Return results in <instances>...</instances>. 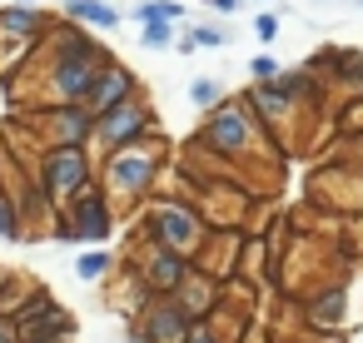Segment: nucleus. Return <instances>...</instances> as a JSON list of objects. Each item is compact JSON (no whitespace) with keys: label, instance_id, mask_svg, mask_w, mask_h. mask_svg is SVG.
<instances>
[{"label":"nucleus","instance_id":"nucleus-1","mask_svg":"<svg viewBox=\"0 0 363 343\" xmlns=\"http://www.w3.org/2000/svg\"><path fill=\"white\" fill-rule=\"evenodd\" d=\"M95 159H100V184H105V194H110L115 204H140V199H150L155 184H160L164 140H160V130H155V135H145V140H135V145H120V150H110V154H95Z\"/></svg>","mask_w":363,"mask_h":343},{"label":"nucleus","instance_id":"nucleus-2","mask_svg":"<svg viewBox=\"0 0 363 343\" xmlns=\"http://www.w3.org/2000/svg\"><path fill=\"white\" fill-rule=\"evenodd\" d=\"M35 179H40V189L50 194V204L60 209L70 194H80L95 174H100V159H95V150L90 145H45L40 154H35Z\"/></svg>","mask_w":363,"mask_h":343},{"label":"nucleus","instance_id":"nucleus-3","mask_svg":"<svg viewBox=\"0 0 363 343\" xmlns=\"http://www.w3.org/2000/svg\"><path fill=\"white\" fill-rule=\"evenodd\" d=\"M145 239L194 259L204 249V239H209V224L189 199H150L145 204Z\"/></svg>","mask_w":363,"mask_h":343},{"label":"nucleus","instance_id":"nucleus-4","mask_svg":"<svg viewBox=\"0 0 363 343\" xmlns=\"http://www.w3.org/2000/svg\"><path fill=\"white\" fill-rule=\"evenodd\" d=\"M259 115L244 105V100H219V105H209V115H204V130H199V145L209 150V154H219V159H244L249 150H254V140H259Z\"/></svg>","mask_w":363,"mask_h":343},{"label":"nucleus","instance_id":"nucleus-5","mask_svg":"<svg viewBox=\"0 0 363 343\" xmlns=\"http://www.w3.org/2000/svg\"><path fill=\"white\" fill-rule=\"evenodd\" d=\"M155 130H160V120H155L150 100H145V95H130V100L110 105L105 115H95V140H90V150H95V154H110V150L135 145V140H145V135H155Z\"/></svg>","mask_w":363,"mask_h":343},{"label":"nucleus","instance_id":"nucleus-6","mask_svg":"<svg viewBox=\"0 0 363 343\" xmlns=\"http://www.w3.org/2000/svg\"><path fill=\"white\" fill-rule=\"evenodd\" d=\"M60 219L70 224V239H75V244H105V239L115 234V199L105 194L100 174H95L80 194H70V199L60 204Z\"/></svg>","mask_w":363,"mask_h":343},{"label":"nucleus","instance_id":"nucleus-7","mask_svg":"<svg viewBox=\"0 0 363 343\" xmlns=\"http://www.w3.org/2000/svg\"><path fill=\"white\" fill-rule=\"evenodd\" d=\"M16 328H21L26 343H70L75 338V313L60 308L50 288H35L16 313Z\"/></svg>","mask_w":363,"mask_h":343},{"label":"nucleus","instance_id":"nucleus-8","mask_svg":"<svg viewBox=\"0 0 363 343\" xmlns=\"http://www.w3.org/2000/svg\"><path fill=\"white\" fill-rule=\"evenodd\" d=\"M35 135L45 145H90L95 140V115L85 100H55V105H40L35 110Z\"/></svg>","mask_w":363,"mask_h":343},{"label":"nucleus","instance_id":"nucleus-9","mask_svg":"<svg viewBox=\"0 0 363 343\" xmlns=\"http://www.w3.org/2000/svg\"><path fill=\"white\" fill-rule=\"evenodd\" d=\"M135 274L150 283V293H174V288L194 274V259H189V254H179V249H164V244H150V239H145Z\"/></svg>","mask_w":363,"mask_h":343},{"label":"nucleus","instance_id":"nucleus-10","mask_svg":"<svg viewBox=\"0 0 363 343\" xmlns=\"http://www.w3.org/2000/svg\"><path fill=\"white\" fill-rule=\"evenodd\" d=\"M145 333H150V343H184V333H189V313H184V303L174 298V293H160V298H150L145 303V313L135 318Z\"/></svg>","mask_w":363,"mask_h":343},{"label":"nucleus","instance_id":"nucleus-11","mask_svg":"<svg viewBox=\"0 0 363 343\" xmlns=\"http://www.w3.org/2000/svg\"><path fill=\"white\" fill-rule=\"evenodd\" d=\"M130 95H145L140 90V75L130 65H120V60H105L100 75H95V85H90V95H85V105H90V115H105L110 105H120Z\"/></svg>","mask_w":363,"mask_h":343},{"label":"nucleus","instance_id":"nucleus-12","mask_svg":"<svg viewBox=\"0 0 363 343\" xmlns=\"http://www.w3.org/2000/svg\"><path fill=\"white\" fill-rule=\"evenodd\" d=\"M45 30H50V16L40 6H21V0L0 6V45H40Z\"/></svg>","mask_w":363,"mask_h":343},{"label":"nucleus","instance_id":"nucleus-13","mask_svg":"<svg viewBox=\"0 0 363 343\" xmlns=\"http://www.w3.org/2000/svg\"><path fill=\"white\" fill-rule=\"evenodd\" d=\"M244 105L259 115V125H284V120H294V110H298V100H294V90H289L284 80H249Z\"/></svg>","mask_w":363,"mask_h":343},{"label":"nucleus","instance_id":"nucleus-14","mask_svg":"<svg viewBox=\"0 0 363 343\" xmlns=\"http://www.w3.org/2000/svg\"><path fill=\"white\" fill-rule=\"evenodd\" d=\"M303 323L308 328H338L343 323V288H323V293L303 298Z\"/></svg>","mask_w":363,"mask_h":343},{"label":"nucleus","instance_id":"nucleus-15","mask_svg":"<svg viewBox=\"0 0 363 343\" xmlns=\"http://www.w3.org/2000/svg\"><path fill=\"white\" fill-rule=\"evenodd\" d=\"M65 21L95 26V30H115V26H120V11L105 6V0H65Z\"/></svg>","mask_w":363,"mask_h":343},{"label":"nucleus","instance_id":"nucleus-16","mask_svg":"<svg viewBox=\"0 0 363 343\" xmlns=\"http://www.w3.org/2000/svg\"><path fill=\"white\" fill-rule=\"evenodd\" d=\"M35 288H40V283H35V279H26V274H0V313L16 318V313H21V303H26Z\"/></svg>","mask_w":363,"mask_h":343},{"label":"nucleus","instance_id":"nucleus-17","mask_svg":"<svg viewBox=\"0 0 363 343\" xmlns=\"http://www.w3.org/2000/svg\"><path fill=\"white\" fill-rule=\"evenodd\" d=\"M110 269H115V254H110L105 244H95V249H85V254L75 259V279H85V283H100Z\"/></svg>","mask_w":363,"mask_h":343},{"label":"nucleus","instance_id":"nucleus-18","mask_svg":"<svg viewBox=\"0 0 363 343\" xmlns=\"http://www.w3.org/2000/svg\"><path fill=\"white\" fill-rule=\"evenodd\" d=\"M0 239H11V244H21V239H26V219H21L16 199L6 194V184H0Z\"/></svg>","mask_w":363,"mask_h":343},{"label":"nucleus","instance_id":"nucleus-19","mask_svg":"<svg viewBox=\"0 0 363 343\" xmlns=\"http://www.w3.org/2000/svg\"><path fill=\"white\" fill-rule=\"evenodd\" d=\"M140 26H145V30H140V45H145V50H169V45L179 40V35H174V21H160V16H155V21H140Z\"/></svg>","mask_w":363,"mask_h":343},{"label":"nucleus","instance_id":"nucleus-20","mask_svg":"<svg viewBox=\"0 0 363 343\" xmlns=\"http://www.w3.org/2000/svg\"><path fill=\"white\" fill-rule=\"evenodd\" d=\"M130 16H135V21H155V16H160V21H174V26H179V21H184V6H179V0H140Z\"/></svg>","mask_w":363,"mask_h":343},{"label":"nucleus","instance_id":"nucleus-21","mask_svg":"<svg viewBox=\"0 0 363 343\" xmlns=\"http://www.w3.org/2000/svg\"><path fill=\"white\" fill-rule=\"evenodd\" d=\"M189 100H194L199 110H209V105L224 100V85H219V80H194V85H189Z\"/></svg>","mask_w":363,"mask_h":343},{"label":"nucleus","instance_id":"nucleus-22","mask_svg":"<svg viewBox=\"0 0 363 343\" xmlns=\"http://www.w3.org/2000/svg\"><path fill=\"white\" fill-rule=\"evenodd\" d=\"M184 343H229V338L214 328V318H194L189 333H184Z\"/></svg>","mask_w":363,"mask_h":343},{"label":"nucleus","instance_id":"nucleus-23","mask_svg":"<svg viewBox=\"0 0 363 343\" xmlns=\"http://www.w3.org/2000/svg\"><path fill=\"white\" fill-rule=\"evenodd\" d=\"M284 70H279V60L274 55H254L249 60V80H279Z\"/></svg>","mask_w":363,"mask_h":343},{"label":"nucleus","instance_id":"nucleus-24","mask_svg":"<svg viewBox=\"0 0 363 343\" xmlns=\"http://www.w3.org/2000/svg\"><path fill=\"white\" fill-rule=\"evenodd\" d=\"M254 35H259L264 45H274V40H279V16H269V11L254 16Z\"/></svg>","mask_w":363,"mask_h":343},{"label":"nucleus","instance_id":"nucleus-25","mask_svg":"<svg viewBox=\"0 0 363 343\" xmlns=\"http://www.w3.org/2000/svg\"><path fill=\"white\" fill-rule=\"evenodd\" d=\"M0 343H21V328H16V318H6V313H0Z\"/></svg>","mask_w":363,"mask_h":343},{"label":"nucleus","instance_id":"nucleus-26","mask_svg":"<svg viewBox=\"0 0 363 343\" xmlns=\"http://www.w3.org/2000/svg\"><path fill=\"white\" fill-rule=\"evenodd\" d=\"M204 6H209V11H219V16H234L244 0H204Z\"/></svg>","mask_w":363,"mask_h":343},{"label":"nucleus","instance_id":"nucleus-27","mask_svg":"<svg viewBox=\"0 0 363 343\" xmlns=\"http://www.w3.org/2000/svg\"><path fill=\"white\" fill-rule=\"evenodd\" d=\"M125 343H150V333H145L140 323H130V338H125Z\"/></svg>","mask_w":363,"mask_h":343},{"label":"nucleus","instance_id":"nucleus-28","mask_svg":"<svg viewBox=\"0 0 363 343\" xmlns=\"http://www.w3.org/2000/svg\"><path fill=\"white\" fill-rule=\"evenodd\" d=\"M358 169H363V130H358Z\"/></svg>","mask_w":363,"mask_h":343},{"label":"nucleus","instance_id":"nucleus-29","mask_svg":"<svg viewBox=\"0 0 363 343\" xmlns=\"http://www.w3.org/2000/svg\"><path fill=\"white\" fill-rule=\"evenodd\" d=\"M21 6H40V0H21Z\"/></svg>","mask_w":363,"mask_h":343},{"label":"nucleus","instance_id":"nucleus-30","mask_svg":"<svg viewBox=\"0 0 363 343\" xmlns=\"http://www.w3.org/2000/svg\"><path fill=\"white\" fill-rule=\"evenodd\" d=\"M289 343H303V338H289Z\"/></svg>","mask_w":363,"mask_h":343},{"label":"nucleus","instance_id":"nucleus-31","mask_svg":"<svg viewBox=\"0 0 363 343\" xmlns=\"http://www.w3.org/2000/svg\"><path fill=\"white\" fill-rule=\"evenodd\" d=\"M353 6H363V0H353Z\"/></svg>","mask_w":363,"mask_h":343},{"label":"nucleus","instance_id":"nucleus-32","mask_svg":"<svg viewBox=\"0 0 363 343\" xmlns=\"http://www.w3.org/2000/svg\"><path fill=\"white\" fill-rule=\"evenodd\" d=\"M21 343H26V338H21Z\"/></svg>","mask_w":363,"mask_h":343}]
</instances>
